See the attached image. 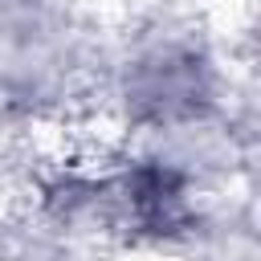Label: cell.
I'll return each mask as SVG.
<instances>
[{"instance_id":"6da1fadb","label":"cell","mask_w":261,"mask_h":261,"mask_svg":"<svg viewBox=\"0 0 261 261\" xmlns=\"http://www.w3.org/2000/svg\"><path fill=\"white\" fill-rule=\"evenodd\" d=\"M253 82L196 0H135L110 20V45L86 126L98 143H139L224 114Z\"/></svg>"}]
</instances>
